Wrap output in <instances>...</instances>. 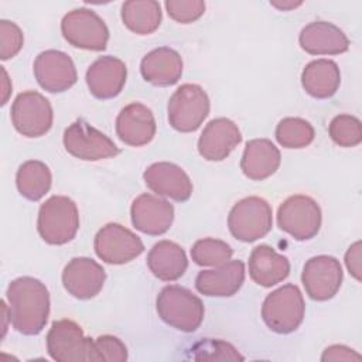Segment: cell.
I'll return each mask as SVG.
<instances>
[{
    "label": "cell",
    "mask_w": 362,
    "mask_h": 362,
    "mask_svg": "<svg viewBox=\"0 0 362 362\" xmlns=\"http://www.w3.org/2000/svg\"><path fill=\"white\" fill-rule=\"evenodd\" d=\"M290 274V262L267 245L256 246L249 257V276L262 286L272 287L281 283Z\"/></svg>",
    "instance_id": "cell-25"
},
{
    "label": "cell",
    "mask_w": 362,
    "mask_h": 362,
    "mask_svg": "<svg viewBox=\"0 0 362 362\" xmlns=\"http://www.w3.org/2000/svg\"><path fill=\"white\" fill-rule=\"evenodd\" d=\"M52 175L49 168L38 160L23 163L16 174L18 192L30 201H40L51 188Z\"/></svg>",
    "instance_id": "cell-29"
},
{
    "label": "cell",
    "mask_w": 362,
    "mask_h": 362,
    "mask_svg": "<svg viewBox=\"0 0 362 362\" xmlns=\"http://www.w3.org/2000/svg\"><path fill=\"white\" fill-rule=\"evenodd\" d=\"M127 78L124 62L116 57L105 55L98 58L86 71V85L96 99H112L117 96Z\"/></svg>",
    "instance_id": "cell-19"
},
{
    "label": "cell",
    "mask_w": 362,
    "mask_h": 362,
    "mask_svg": "<svg viewBox=\"0 0 362 362\" xmlns=\"http://www.w3.org/2000/svg\"><path fill=\"white\" fill-rule=\"evenodd\" d=\"M161 6L156 0H129L122 4V21L133 33L147 35L161 23Z\"/></svg>",
    "instance_id": "cell-28"
},
{
    "label": "cell",
    "mask_w": 362,
    "mask_h": 362,
    "mask_svg": "<svg viewBox=\"0 0 362 362\" xmlns=\"http://www.w3.org/2000/svg\"><path fill=\"white\" fill-rule=\"evenodd\" d=\"M280 161V151L270 140L253 139L246 143L240 160V170L249 180L262 181L277 171Z\"/></svg>",
    "instance_id": "cell-24"
},
{
    "label": "cell",
    "mask_w": 362,
    "mask_h": 362,
    "mask_svg": "<svg viewBox=\"0 0 362 362\" xmlns=\"http://www.w3.org/2000/svg\"><path fill=\"white\" fill-rule=\"evenodd\" d=\"M156 308L158 317L165 324L182 332H194L198 329L205 313L201 298L188 288L177 284L165 286L158 293Z\"/></svg>",
    "instance_id": "cell-2"
},
{
    "label": "cell",
    "mask_w": 362,
    "mask_h": 362,
    "mask_svg": "<svg viewBox=\"0 0 362 362\" xmlns=\"http://www.w3.org/2000/svg\"><path fill=\"white\" fill-rule=\"evenodd\" d=\"M321 208L307 195L288 197L277 211V225L297 240L313 239L321 228Z\"/></svg>",
    "instance_id": "cell-8"
},
{
    "label": "cell",
    "mask_w": 362,
    "mask_h": 362,
    "mask_svg": "<svg viewBox=\"0 0 362 362\" xmlns=\"http://www.w3.org/2000/svg\"><path fill=\"white\" fill-rule=\"evenodd\" d=\"M328 133L339 147H355L362 141L361 120L352 115L335 116L328 126Z\"/></svg>",
    "instance_id": "cell-32"
},
{
    "label": "cell",
    "mask_w": 362,
    "mask_h": 362,
    "mask_svg": "<svg viewBox=\"0 0 362 362\" xmlns=\"http://www.w3.org/2000/svg\"><path fill=\"white\" fill-rule=\"evenodd\" d=\"M11 123L25 137H41L49 132L54 113L49 100L35 90L17 95L11 105Z\"/></svg>",
    "instance_id": "cell-9"
},
{
    "label": "cell",
    "mask_w": 362,
    "mask_h": 362,
    "mask_svg": "<svg viewBox=\"0 0 362 362\" xmlns=\"http://www.w3.org/2000/svg\"><path fill=\"white\" fill-rule=\"evenodd\" d=\"M274 136L286 148H303L314 140V127L301 117H284L279 122Z\"/></svg>",
    "instance_id": "cell-30"
},
{
    "label": "cell",
    "mask_w": 362,
    "mask_h": 362,
    "mask_svg": "<svg viewBox=\"0 0 362 362\" xmlns=\"http://www.w3.org/2000/svg\"><path fill=\"white\" fill-rule=\"evenodd\" d=\"M245 281V263L229 260L215 269L202 270L195 279L197 290L208 297H230Z\"/></svg>",
    "instance_id": "cell-21"
},
{
    "label": "cell",
    "mask_w": 362,
    "mask_h": 362,
    "mask_svg": "<svg viewBox=\"0 0 362 362\" xmlns=\"http://www.w3.org/2000/svg\"><path fill=\"white\" fill-rule=\"evenodd\" d=\"M105 280V269L90 257H74L62 272L65 290L79 300H89L98 296Z\"/></svg>",
    "instance_id": "cell-15"
},
{
    "label": "cell",
    "mask_w": 362,
    "mask_h": 362,
    "mask_svg": "<svg viewBox=\"0 0 362 362\" xmlns=\"http://www.w3.org/2000/svg\"><path fill=\"white\" fill-rule=\"evenodd\" d=\"M8 320L23 335H38L48 321L49 293L38 279L24 276L14 279L6 291Z\"/></svg>",
    "instance_id": "cell-1"
},
{
    "label": "cell",
    "mask_w": 362,
    "mask_h": 362,
    "mask_svg": "<svg viewBox=\"0 0 362 362\" xmlns=\"http://www.w3.org/2000/svg\"><path fill=\"white\" fill-rule=\"evenodd\" d=\"M150 272L163 281L178 280L188 267L184 249L171 240L157 242L147 255Z\"/></svg>",
    "instance_id": "cell-26"
},
{
    "label": "cell",
    "mask_w": 362,
    "mask_h": 362,
    "mask_svg": "<svg viewBox=\"0 0 362 362\" xmlns=\"http://www.w3.org/2000/svg\"><path fill=\"white\" fill-rule=\"evenodd\" d=\"M64 147L75 158L83 161H98L115 157L119 147L102 132L79 119L71 123L64 132Z\"/></svg>",
    "instance_id": "cell-11"
},
{
    "label": "cell",
    "mask_w": 362,
    "mask_h": 362,
    "mask_svg": "<svg viewBox=\"0 0 362 362\" xmlns=\"http://www.w3.org/2000/svg\"><path fill=\"white\" fill-rule=\"evenodd\" d=\"M300 47L311 55H338L349 48L345 33L332 23L313 21L307 24L298 37Z\"/></svg>",
    "instance_id": "cell-22"
},
{
    "label": "cell",
    "mask_w": 362,
    "mask_h": 362,
    "mask_svg": "<svg viewBox=\"0 0 362 362\" xmlns=\"http://www.w3.org/2000/svg\"><path fill=\"white\" fill-rule=\"evenodd\" d=\"M95 253L109 264H124L144 252L141 239L120 223H107L98 230L93 240Z\"/></svg>",
    "instance_id": "cell-12"
},
{
    "label": "cell",
    "mask_w": 362,
    "mask_h": 362,
    "mask_svg": "<svg viewBox=\"0 0 362 362\" xmlns=\"http://www.w3.org/2000/svg\"><path fill=\"white\" fill-rule=\"evenodd\" d=\"M156 127L153 112L137 102L124 106L116 119L117 137L132 147L150 143L156 136Z\"/></svg>",
    "instance_id": "cell-20"
},
{
    "label": "cell",
    "mask_w": 362,
    "mask_h": 362,
    "mask_svg": "<svg viewBox=\"0 0 362 362\" xmlns=\"http://www.w3.org/2000/svg\"><path fill=\"white\" fill-rule=\"evenodd\" d=\"M240 141L238 124L230 119L216 117L204 127L198 140V151L208 161H222Z\"/></svg>",
    "instance_id": "cell-18"
},
{
    "label": "cell",
    "mask_w": 362,
    "mask_h": 362,
    "mask_svg": "<svg viewBox=\"0 0 362 362\" xmlns=\"http://www.w3.org/2000/svg\"><path fill=\"white\" fill-rule=\"evenodd\" d=\"M64 38L74 47L88 51H103L107 45L109 30L105 21L89 8H75L61 21Z\"/></svg>",
    "instance_id": "cell-10"
},
{
    "label": "cell",
    "mask_w": 362,
    "mask_h": 362,
    "mask_svg": "<svg viewBox=\"0 0 362 362\" xmlns=\"http://www.w3.org/2000/svg\"><path fill=\"white\" fill-rule=\"evenodd\" d=\"M270 4L273 6V7H276V8H279V10H291V8H296V7H298V6H301V1H283V3H280V1H270Z\"/></svg>",
    "instance_id": "cell-39"
},
{
    "label": "cell",
    "mask_w": 362,
    "mask_h": 362,
    "mask_svg": "<svg viewBox=\"0 0 362 362\" xmlns=\"http://www.w3.org/2000/svg\"><path fill=\"white\" fill-rule=\"evenodd\" d=\"M24 37L20 27L8 20H0V58L3 61L16 57L23 48Z\"/></svg>",
    "instance_id": "cell-35"
},
{
    "label": "cell",
    "mask_w": 362,
    "mask_h": 362,
    "mask_svg": "<svg viewBox=\"0 0 362 362\" xmlns=\"http://www.w3.org/2000/svg\"><path fill=\"white\" fill-rule=\"evenodd\" d=\"M361 355L345 345H331L322 355L321 361H359Z\"/></svg>",
    "instance_id": "cell-37"
},
{
    "label": "cell",
    "mask_w": 362,
    "mask_h": 362,
    "mask_svg": "<svg viewBox=\"0 0 362 362\" xmlns=\"http://www.w3.org/2000/svg\"><path fill=\"white\" fill-rule=\"evenodd\" d=\"M143 178L153 192L171 198L177 202L188 201L192 194V182L189 177L174 163H154L146 168Z\"/></svg>",
    "instance_id": "cell-17"
},
{
    "label": "cell",
    "mask_w": 362,
    "mask_h": 362,
    "mask_svg": "<svg viewBox=\"0 0 362 362\" xmlns=\"http://www.w3.org/2000/svg\"><path fill=\"white\" fill-rule=\"evenodd\" d=\"M341 83L338 65L331 59H315L305 65L301 72L304 90L315 99H327L335 95Z\"/></svg>",
    "instance_id": "cell-27"
},
{
    "label": "cell",
    "mask_w": 362,
    "mask_h": 362,
    "mask_svg": "<svg viewBox=\"0 0 362 362\" xmlns=\"http://www.w3.org/2000/svg\"><path fill=\"white\" fill-rule=\"evenodd\" d=\"M47 351L58 362H96L93 339L86 338L82 328L72 320H58L51 324Z\"/></svg>",
    "instance_id": "cell-6"
},
{
    "label": "cell",
    "mask_w": 362,
    "mask_h": 362,
    "mask_svg": "<svg viewBox=\"0 0 362 362\" xmlns=\"http://www.w3.org/2000/svg\"><path fill=\"white\" fill-rule=\"evenodd\" d=\"M93 349L96 355V362H124L127 359L126 345L113 335H100L93 339Z\"/></svg>",
    "instance_id": "cell-36"
},
{
    "label": "cell",
    "mask_w": 362,
    "mask_h": 362,
    "mask_svg": "<svg viewBox=\"0 0 362 362\" xmlns=\"http://www.w3.org/2000/svg\"><path fill=\"white\" fill-rule=\"evenodd\" d=\"M232 247L219 239L204 238L194 243L191 257L198 266H219L230 260Z\"/></svg>",
    "instance_id": "cell-31"
},
{
    "label": "cell",
    "mask_w": 362,
    "mask_h": 362,
    "mask_svg": "<svg viewBox=\"0 0 362 362\" xmlns=\"http://www.w3.org/2000/svg\"><path fill=\"white\" fill-rule=\"evenodd\" d=\"M37 229L42 240L49 245L68 243L79 229L76 204L65 195L49 197L40 206Z\"/></svg>",
    "instance_id": "cell-3"
},
{
    "label": "cell",
    "mask_w": 362,
    "mask_h": 362,
    "mask_svg": "<svg viewBox=\"0 0 362 362\" xmlns=\"http://www.w3.org/2000/svg\"><path fill=\"white\" fill-rule=\"evenodd\" d=\"M189 351L192 352L191 358L197 361H243V356L233 345L221 339H201L194 344Z\"/></svg>",
    "instance_id": "cell-33"
},
{
    "label": "cell",
    "mask_w": 362,
    "mask_h": 362,
    "mask_svg": "<svg viewBox=\"0 0 362 362\" xmlns=\"http://www.w3.org/2000/svg\"><path fill=\"white\" fill-rule=\"evenodd\" d=\"M133 226L151 236L165 233L174 221V206L153 194L139 195L130 208Z\"/></svg>",
    "instance_id": "cell-16"
},
{
    "label": "cell",
    "mask_w": 362,
    "mask_h": 362,
    "mask_svg": "<svg viewBox=\"0 0 362 362\" xmlns=\"http://www.w3.org/2000/svg\"><path fill=\"white\" fill-rule=\"evenodd\" d=\"M164 6L168 16L181 24L197 21L205 11V3L202 0H168Z\"/></svg>",
    "instance_id": "cell-34"
},
{
    "label": "cell",
    "mask_w": 362,
    "mask_h": 362,
    "mask_svg": "<svg viewBox=\"0 0 362 362\" xmlns=\"http://www.w3.org/2000/svg\"><path fill=\"white\" fill-rule=\"evenodd\" d=\"M345 264L348 272L356 279L361 280V242H355L349 246L345 253Z\"/></svg>",
    "instance_id": "cell-38"
},
{
    "label": "cell",
    "mask_w": 362,
    "mask_h": 362,
    "mask_svg": "<svg viewBox=\"0 0 362 362\" xmlns=\"http://www.w3.org/2000/svg\"><path fill=\"white\" fill-rule=\"evenodd\" d=\"M305 304L300 288L296 284H284L263 301L262 318L264 324L277 334L296 331L304 320Z\"/></svg>",
    "instance_id": "cell-4"
},
{
    "label": "cell",
    "mask_w": 362,
    "mask_h": 362,
    "mask_svg": "<svg viewBox=\"0 0 362 362\" xmlns=\"http://www.w3.org/2000/svg\"><path fill=\"white\" fill-rule=\"evenodd\" d=\"M140 72L151 85L171 86L182 75V58L170 47H158L143 57Z\"/></svg>",
    "instance_id": "cell-23"
},
{
    "label": "cell",
    "mask_w": 362,
    "mask_h": 362,
    "mask_svg": "<svg viewBox=\"0 0 362 362\" xmlns=\"http://www.w3.org/2000/svg\"><path fill=\"white\" fill-rule=\"evenodd\" d=\"M209 98L199 85L184 83L168 100V122L177 132H195L209 115Z\"/></svg>",
    "instance_id": "cell-7"
},
{
    "label": "cell",
    "mask_w": 362,
    "mask_h": 362,
    "mask_svg": "<svg viewBox=\"0 0 362 362\" xmlns=\"http://www.w3.org/2000/svg\"><path fill=\"white\" fill-rule=\"evenodd\" d=\"M272 225V206L260 197H246L238 201L228 216V228L232 236L247 243L266 236Z\"/></svg>",
    "instance_id": "cell-5"
},
{
    "label": "cell",
    "mask_w": 362,
    "mask_h": 362,
    "mask_svg": "<svg viewBox=\"0 0 362 362\" xmlns=\"http://www.w3.org/2000/svg\"><path fill=\"white\" fill-rule=\"evenodd\" d=\"M34 76L38 85L51 93H61L76 83L78 74L71 57L58 49H47L34 61Z\"/></svg>",
    "instance_id": "cell-14"
},
{
    "label": "cell",
    "mask_w": 362,
    "mask_h": 362,
    "mask_svg": "<svg viewBox=\"0 0 362 362\" xmlns=\"http://www.w3.org/2000/svg\"><path fill=\"white\" fill-rule=\"evenodd\" d=\"M342 267L339 260L328 255L308 259L303 267L301 283L310 298L327 301L332 298L342 283Z\"/></svg>",
    "instance_id": "cell-13"
}]
</instances>
